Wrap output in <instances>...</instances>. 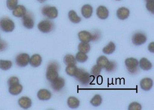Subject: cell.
Listing matches in <instances>:
<instances>
[{"label": "cell", "mask_w": 154, "mask_h": 110, "mask_svg": "<svg viewBox=\"0 0 154 110\" xmlns=\"http://www.w3.org/2000/svg\"><path fill=\"white\" fill-rule=\"evenodd\" d=\"M73 77L83 85L91 84L93 79H94V76L89 74L87 71L82 68H78Z\"/></svg>", "instance_id": "6da1fadb"}, {"label": "cell", "mask_w": 154, "mask_h": 110, "mask_svg": "<svg viewBox=\"0 0 154 110\" xmlns=\"http://www.w3.org/2000/svg\"><path fill=\"white\" fill-rule=\"evenodd\" d=\"M59 68L60 66L57 62H54V61L51 62L47 67L46 73V79L49 81L52 82L57 78L59 77Z\"/></svg>", "instance_id": "7a4b0ae2"}, {"label": "cell", "mask_w": 154, "mask_h": 110, "mask_svg": "<svg viewBox=\"0 0 154 110\" xmlns=\"http://www.w3.org/2000/svg\"><path fill=\"white\" fill-rule=\"evenodd\" d=\"M15 28V23L11 19L8 17L0 19V29L3 31L12 32Z\"/></svg>", "instance_id": "3957f363"}, {"label": "cell", "mask_w": 154, "mask_h": 110, "mask_svg": "<svg viewBox=\"0 0 154 110\" xmlns=\"http://www.w3.org/2000/svg\"><path fill=\"white\" fill-rule=\"evenodd\" d=\"M126 67L131 74H136L139 71V62L136 58H128L125 60Z\"/></svg>", "instance_id": "277c9868"}, {"label": "cell", "mask_w": 154, "mask_h": 110, "mask_svg": "<svg viewBox=\"0 0 154 110\" xmlns=\"http://www.w3.org/2000/svg\"><path fill=\"white\" fill-rule=\"evenodd\" d=\"M42 13L49 19H54L58 16V10L54 6L46 5L42 9Z\"/></svg>", "instance_id": "5b68a950"}, {"label": "cell", "mask_w": 154, "mask_h": 110, "mask_svg": "<svg viewBox=\"0 0 154 110\" xmlns=\"http://www.w3.org/2000/svg\"><path fill=\"white\" fill-rule=\"evenodd\" d=\"M38 28L44 33H48L54 30V24L49 20H44L38 24Z\"/></svg>", "instance_id": "8992f818"}, {"label": "cell", "mask_w": 154, "mask_h": 110, "mask_svg": "<svg viewBox=\"0 0 154 110\" xmlns=\"http://www.w3.org/2000/svg\"><path fill=\"white\" fill-rule=\"evenodd\" d=\"M30 58V56L27 54H19L16 58V64L20 67H25L29 64Z\"/></svg>", "instance_id": "52a82bcc"}, {"label": "cell", "mask_w": 154, "mask_h": 110, "mask_svg": "<svg viewBox=\"0 0 154 110\" xmlns=\"http://www.w3.org/2000/svg\"><path fill=\"white\" fill-rule=\"evenodd\" d=\"M147 41V36L145 34L137 32L133 34L132 37V42L136 46H140Z\"/></svg>", "instance_id": "ba28073f"}, {"label": "cell", "mask_w": 154, "mask_h": 110, "mask_svg": "<svg viewBox=\"0 0 154 110\" xmlns=\"http://www.w3.org/2000/svg\"><path fill=\"white\" fill-rule=\"evenodd\" d=\"M22 23L23 25L27 29H32L34 27L35 22L33 15L30 13H26L22 17Z\"/></svg>", "instance_id": "9c48e42d"}, {"label": "cell", "mask_w": 154, "mask_h": 110, "mask_svg": "<svg viewBox=\"0 0 154 110\" xmlns=\"http://www.w3.org/2000/svg\"><path fill=\"white\" fill-rule=\"evenodd\" d=\"M51 82V87H52L54 91H56V92H59L61 91L63 88V87L65 86V83H66L65 79L61 77H58L55 80H54L53 81Z\"/></svg>", "instance_id": "30bf717a"}, {"label": "cell", "mask_w": 154, "mask_h": 110, "mask_svg": "<svg viewBox=\"0 0 154 110\" xmlns=\"http://www.w3.org/2000/svg\"><path fill=\"white\" fill-rule=\"evenodd\" d=\"M96 14L100 19L105 20L107 19L109 16V11L104 6H100L96 10Z\"/></svg>", "instance_id": "8fae6325"}, {"label": "cell", "mask_w": 154, "mask_h": 110, "mask_svg": "<svg viewBox=\"0 0 154 110\" xmlns=\"http://www.w3.org/2000/svg\"><path fill=\"white\" fill-rule=\"evenodd\" d=\"M79 40L83 43H89L90 41H93V35L92 34L87 31H81L79 33Z\"/></svg>", "instance_id": "7c38bea8"}, {"label": "cell", "mask_w": 154, "mask_h": 110, "mask_svg": "<svg viewBox=\"0 0 154 110\" xmlns=\"http://www.w3.org/2000/svg\"><path fill=\"white\" fill-rule=\"evenodd\" d=\"M27 13V9L23 5H17L13 10L12 14L16 17H23Z\"/></svg>", "instance_id": "4fadbf2b"}, {"label": "cell", "mask_w": 154, "mask_h": 110, "mask_svg": "<svg viewBox=\"0 0 154 110\" xmlns=\"http://www.w3.org/2000/svg\"><path fill=\"white\" fill-rule=\"evenodd\" d=\"M18 103L19 106L25 109H27L32 106V100L27 97H22L19 99Z\"/></svg>", "instance_id": "5bb4252c"}, {"label": "cell", "mask_w": 154, "mask_h": 110, "mask_svg": "<svg viewBox=\"0 0 154 110\" xmlns=\"http://www.w3.org/2000/svg\"><path fill=\"white\" fill-rule=\"evenodd\" d=\"M140 85L143 90L146 91H150L153 87V81L152 79L149 78H144L140 81Z\"/></svg>", "instance_id": "9a60e30c"}, {"label": "cell", "mask_w": 154, "mask_h": 110, "mask_svg": "<svg viewBox=\"0 0 154 110\" xmlns=\"http://www.w3.org/2000/svg\"><path fill=\"white\" fill-rule=\"evenodd\" d=\"M130 16V10L126 7H122L119 8L117 11V17L122 20H124L128 18Z\"/></svg>", "instance_id": "2e32d148"}, {"label": "cell", "mask_w": 154, "mask_h": 110, "mask_svg": "<svg viewBox=\"0 0 154 110\" xmlns=\"http://www.w3.org/2000/svg\"><path fill=\"white\" fill-rule=\"evenodd\" d=\"M82 16L86 18L89 19L90 18L93 13V8L89 4H85L82 7Z\"/></svg>", "instance_id": "e0dca14e"}, {"label": "cell", "mask_w": 154, "mask_h": 110, "mask_svg": "<svg viewBox=\"0 0 154 110\" xmlns=\"http://www.w3.org/2000/svg\"><path fill=\"white\" fill-rule=\"evenodd\" d=\"M52 94H51V92L47 89H41L38 91L37 94V97L38 99L40 100H49Z\"/></svg>", "instance_id": "ac0fdd59"}, {"label": "cell", "mask_w": 154, "mask_h": 110, "mask_svg": "<svg viewBox=\"0 0 154 110\" xmlns=\"http://www.w3.org/2000/svg\"><path fill=\"white\" fill-rule=\"evenodd\" d=\"M42 58L39 54H34L30 58V64L33 67H38L41 65Z\"/></svg>", "instance_id": "d6986e66"}, {"label": "cell", "mask_w": 154, "mask_h": 110, "mask_svg": "<svg viewBox=\"0 0 154 110\" xmlns=\"http://www.w3.org/2000/svg\"><path fill=\"white\" fill-rule=\"evenodd\" d=\"M22 85L19 83L11 85L9 88V92L12 95H18L22 92Z\"/></svg>", "instance_id": "ffe728a7"}, {"label": "cell", "mask_w": 154, "mask_h": 110, "mask_svg": "<svg viewBox=\"0 0 154 110\" xmlns=\"http://www.w3.org/2000/svg\"><path fill=\"white\" fill-rule=\"evenodd\" d=\"M139 66L141 69L145 71L150 70L152 68V64L146 58H142L139 62Z\"/></svg>", "instance_id": "44dd1931"}, {"label": "cell", "mask_w": 154, "mask_h": 110, "mask_svg": "<svg viewBox=\"0 0 154 110\" xmlns=\"http://www.w3.org/2000/svg\"><path fill=\"white\" fill-rule=\"evenodd\" d=\"M67 104L69 108L72 109H76L80 105V101L75 97H70L67 100Z\"/></svg>", "instance_id": "7402d4cb"}, {"label": "cell", "mask_w": 154, "mask_h": 110, "mask_svg": "<svg viewBox=\"0 0 154 110\" xmlns=\"http://www.w3.org/2000/svg\"><path fill=\"white\" fill-rule=\"evenodd\" d=\"M68 16H69V20L73 23H79L82 20L81 17L77 15L76 12L73 10H71L69 12Z\"/></svg>", "instance_id": "603a6c76"}, {"label": "cell", "mask_w": 154, "mask_h": 110, "mask_svg": "<svg viewBox=\"0 0 154 110\" xmlns=\"http://www.w3.org/2000/svg\"><path fill=\"white\" fill-rule=\"evenodd\" d=\"M63 62L67 66L74 65L76 64V60L75 57L70 54L66 55L63 58Z\"/></svg>", "instance_id": "cb8c5ba5"}, {"label": "cell", "mask_w": 154, "mask_h": 110, "mask_svg": "<svg viewBox=\"0 0 154 110\" xmlns=\"http://www.w3.org/2000/svg\"><path fill=\"white\" fill-rule=\"evenodd\" d=\"M109 60L104 55L100 56L97 59V65L99 67H100L101 68H105L107 65V64H109Z\"/></svg>", "instance_id": "d4e9b609"}, {"label": "cell", "mask_w": 154, "mask_h": 110, "mask_svg": "<svg viewBox=\"0 0 154 110\" xmlns=\"http://www.w3.org/2000/svg\"><path fill=\"white\" fill-rule=\"evenodd\" d=\"M115 47H115V44L113 42H110L105 47L103 48L102 52L105 54H112L115 51Z\"/></svg>", "instance_id": "484cf974"}, {"label": "cell", "mask_w": 154, "mask_h": 110, "mask_svg": "<svg viewBox=\"0 0 154 110\" xmlns=\"http://www.w3.org/2000/svg\"><path fill=\"white\" fill-rule=\"evenodd\" d=\"M12 65V63L10 60H0V69L6 71L9 70Z\"/></svg>", "instance_id": "4316f807"}, {"label": "cell", "mask_w": 154, "mask_h": 110, "mask_svg": "<svg viewBox=\"0 0 154 110\" xmlns=\"http://www.w3.org/2000/svg\"><path fill=\"white\" fill-rule=\"evenodd\" d=\"M78 49L80 52L87 54L89 52V51H90L91 46L89 43L81 42L78 46Z\"/></svg>", "instance_id": "83f0119b"}, {"label": "cell", "mask_w": 154, "mask_h": 110, "mask_svg": "<svg viewBox=\"0 0 154 110\" xmlns=\"http://www.w3.org/2000/svg\"><path fill=\"white\" fill-rule=\"evenodd\" d=\"M88 58V55L85 53H83L82 52H79L76 54V56H75V59L76 60V61H78V62L80 63H84L86 62Z\"/></svg>", "instance_id": "f1b7e54d"}, {"label": "cell", "mask_w": 154, "mask_h": 110, "mask_svg": "<svg viewBox=\"0 0 154 110\" xmlns=\"http://www.w3.org/2000/svg\"><path fill=\"white\" fill-rule=\"evenodd\" d=\"M102 99L101 96L99 94H96L93 97V98L90 101V103L94 106H99L102 103Z\"/></svg>", "instance_id": "f546056e"}, {"label": "cell", "mask_w": 154, "mask_h": 110, "mask_svg": "<svg viewBox=\"0 0 154 110\" xmlns=\"http://www.w3.org/2000/svg\"><path fill=\"white\" fill-rule=\"evenodd\" d=\"M78 70V68L76 67V65H69L66 68V71L67 74L70 76H74L76 74V71Z\"/></svg>", "instance_id": "4dcf8cb0"}, {"label": "cell", "mask_w": 154, "mask_h": 110, "mask_svg": "<svg viewBox=\"0 0 154 110\" xmlns=\"http://www.w3.org/2000/svg\"><path fill=\"white\" fill-rule=\"evenodd\" d=\"M18 4V0H7L6 1V6L8 9L12 10Z\"/></svg>", "instance_id": "1f68e13d"}, {"label": "cell", "mask_w": 154, "mask_h": 110, "mask_svg": "<svg viewBox=\"0 0 154 110\" xmlns=\"http://www.w3.org/2000/svg\"><path fill=\"white\" fill-rule=\"evenodd\" d=\"M107 72H112L117 68V64L113 61H109V64L105 68Z\"/></svg>", "instance_id": "d6a6232c"}, {"label": "cell", "mask_w": 154, "mask_h": 110, "mask_svg": "<svg viewBox=\"0 0 154 110\" xmlns=\"http://www.w3.org/2000/svg\"><path fill=\"white\" fill-rule=\"evenodd\" d=\"M101 70H102V68L100 67H99L97 65H94L91 69V75L94 76V77L99 76Z\"/></svg>", "instance_id": "836d02e7"}, {"label": "cell", "mask_w": 154, "mask_h": 110, "mask_svg": "<svg viewBox=\"0 0 154 110\" xmlns=\"http://www.w3.org/2000/svg\"><path fill=\"white\" fill-rule=\"evenodd\" d=\"M146 8L151 13H154V0H146Z\"/></svg>", "instance_id": "e575fe53"}, {"label": "cell", "mask_w": 154, "mask_h": 110, "mask_svg": "<svg viewBox=\"0 0 154 110\" xmlns=\"http://www.w3.org/2000/svg\"><path fill=\"white\" fill-rule=\"evenodd\" d=\"M142 109V106L137 102L131 103L128 106V110H140Z\"/></svg>", "instance_id": "d590c367"}, {"label": "cell", "mask_w": 154, "mask_h": 110, "mask_svg": "<svg viewBox=\"0 0 154 110\" xmlns=\"http://www.w3.org/2000/svg\"><path fill=\"white\" fill-rule=\"evenodd\" d=\"M19 83V80L18 79V78L16 77V76H12L11 77L8 81V84L9 86H11V85H14L16 84Z\"/></svg>", "instance_id": "8d00e7d4"}, {"label": "cell", "mask_w": 154, "mask_h": 110, "mask_svg": "<svg viewBox=\"0 0 154 110\" xmlns=\"http://www.w3.org/2000/svg\"><path fill=\"white\" fill-rule=\"evenodd\" d=\"M8 47V44L3 41V40H0V52H3L5 51Z\"/></svg>", "instance_id": "74e56055"}, {"label": "cell", "mask_w": 154, "mask_h": 110, "mask_svg": "<svg viewBox=\"0 0 154 110\" xmlns=\"http://www.w3.org/2000/svg\"><path fill=\"white\" fill-rule=\"evenodd\" d=\"M93 35V41H97L98 39H99V36L100 35L99 34V33L97 31L94 32L93 34H92Z\"/></svg>", "instance_id": "f35d334b"}, {"label": "cell", "mask_w": 154, "mask_h": 110, "mask_svg": "<svg viewBox=\"0 0 154 110\" xmlns=\"http://www.w3.org/2000/svg\"><path fill=\"white\" fill-rule=\"evenodd\" d=\"M148 49L150 52H154V43L152 42L151 43H150V44L148 46Z\"/></svg>", "instance_id": "ab89813d"}, {"label": "cell", "mask_w": 154, "mask_h": 110, "mask_svg": "<svg viewBox=\"0 0 154 110\" xmlns=\"http://www.w3.org/2000/svg\"><path fill=\"white\" fill-rule=\"evenodd\" d=\"M37 1H38L40 3H44L46 1H47V0H37Z\"/></svg>", "instance_id": "60d3db41"}, {"label": "cell", "mask_w": 154, "mask_h": 110, "mask_svg": "<svg viewBox=\"0 0 154 110\" xmlns=\"http://www.w3.org/2000/svg\"><path fill=\"white\" fill-rule=\"evenodd\" d=\"M116 1H121V0H116Z\"/></svg>", "instance_id": "b9f144b4"}]
</instances>
